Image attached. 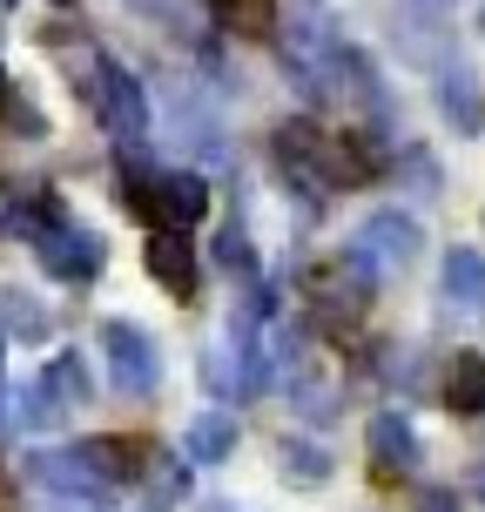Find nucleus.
Here are the masks:
<instances>
[{
  "label": "nucleus",
  "instance_id": "12",
  "mask_svg": "<svg viewBox=\"0 0 485 512\" xmlns=\"http://www.w3.org/2000/svg\"><path fill=\"white\" fill-rule=\"evenodd\" d=\"M155 209L182 230V223H196V216L209 209V189L196 176H162V182H155Z\"/></svg>",
  "mask_w": 485,
  "mask_h": 512
},
{
  "label": "nucleus",
  "instance_id": "8",
  "mask_svg": "<svg viewBox=\"0 0 485 512\" xmlns=\"http://www.w3.org/2000/svg\"><path fill=\"white\" fill-rule=\"evenodd\" d=\"M236 452V411H203L189 425V459L196 465H223Z\"/></svg>",
  "mask_w": 485,
  "mask_h": 512
},
{
  "label": "nucleus",
  "instance_id": "11",
  "mask_svg": "<svg viewBox=\"0 0 485 512\" xmlns=\"http://www.w3.org/2000/svg\"><path fill=\"white\" fill-rule=\"evenodd\" d=\"M445 290L459 310H485V256L479 250H452L445 256Z\"/></svg>",
  "mask_w": 485,
  "mask_h": 512
},
{
  "label": "nucleus",
  "instance_id": "16",
  "mask_svg": "<svg viewBox=\"0 0 485 512\" xmlns=\"http://www.w3.org/2000/svg\"><path fill=\"white\" fill-rule=\"evenodd\" d=\"M418 512H459V492H445V486L425 492V499H418Z\"/></svg>",
  "mask_w": 485,
  "mask_h": 512
},
{
  "label": "nucleus",
  "instance_id": "1",
  "mask_svg": "<svg viewBox=\"0 0 485 512\" xmlns=\"http://www.w3.org/2000/svg\"><path fill=\"white\" fill-rule=\"evenodd\" d=\"M27 479L41 492H54V499H68V506H115V479L81 445H68V452H34L27 459Z\"/></svg>",
  "mask_w": 485,
  "mask_h": 512
},
{
  "label": "nucleus",
  "instance_id": "10",
  "mask_svg": "<svg viewBox=\"0 0 485 512\" xmlns=\"http://www.w3.org/2000/svg\"><path fill=\"white\" fill-rule=\"evenodd\" d=\"M277 472L290 486H324L331 479V452L310 445V438H277Z\"/></svg>",
  "mask_w": 485,
  "mask_h": 512
},
{
  "label": "nucleus",
  "instance_id": "3",
  "mask_svg": "<svg viewBox=\"0 0 485 512\" xmlns=\"http://www.w3.org/2000/svg\"><path fill=\"white\" fill-rule=\"evenodd\" d=\"M310 297H317V310H324V317L351 324V317H364V297H371V270H364L358 256H344L337 270H317V277H310Z\"/></svg>",
  "mask_w": 485,
  "mask_h": 512
},
{
  "label": "nucleus",
  "instance_id": "14",
  "mask_svg": "<svg viewBox=\"0 0 485 512\" xmlns=\"http://www.w3.org/2000/svg\"><path fill=\"white\" fill-rule=\"evenodd\" d=\"M81 452L102 465L115 486H122V479H142V445H135V438H81Z\"/></svg>",
  "mask_w": 485,
  "mask_h": 512
},
{
  "label": "nucleus",
  "instance_id": "6",
  "mask_svg": "<svg viewBox=\"0 0 485 512\" xmlns=\"http://www.w3.org/2000/svg\"><path fill=\"white\" fill-rule=\"evenodd\" d=\"M445 411L452 418H485V358L479 351L452 358V371H445Z\"/></svg>",
  "mask_w": 485,
  "mask_h": 512
},
{
  "label": "nucleus",
  "instance_id": "18",
  "mask_svg": "<svg viewBox=\"0 0 485 512\" xmlns=\"http://www.w3.org/2000/svg\"><path fill=\"white\" fill-rule=\"evenodd\" d=\"M0 378H7V351H0ZM0 405H7V398H0Z\"/></svg>",
  "mask_w": 485,
  "mask_h": 512
},
{
  "label": "nucleus",
  "instance_id": "9",
  "mask_svg": "<svg viewBox=\"0 0 485 512\" xmlns=\"http://www.w3.org/2000/svg\"><path fill=\"white\" fill-rule=\"evenodd\" d=\"M411 243H418V230H411V223H398V216H384V223H371V230H364V270H398V263H405L411 256Z\"/></svg>",
  "mask_w": 485,
  "mask_h": 512
},
{
  "label": "nucleus",
  "instance_id": "15",
  "mask_svg": "<svg viewBox=\"0 0 485 512\" xmlns=\"http://www.w3.org/2000/svg\"><path fill=\"white\" fill-rule=\"evenodd\" d=\"M216 14H223V27L243 34V41L277 34V0H216Z\"/></svg>",
  "mask_w": 485,
  "mask_h": 512
},
{
  "label": "nucleus",
  "instance_id": "17",
  "mask_svg": "<svg viewBox=\"0 0 485 512\" xmlns=\"http://www.w3.org/2000/svg\"><path fill=\"white\" fill-rule=\"evenodd\" d=\"M472 486H479V499H485V465H479V479H472Z\"/></svg>",
  "mask_w": 485,
  "mask_h": 512
},
{
  "label": "nucleus",
  "instance_id": "4",
  "mask_svg": "<svg viewBox=\"0 0 485 512\" xmlns=\"http://www.w3.org/2000/svg\"><path fill=\"white\" fill-rule=\"evenodd\" d=\"M364 445H371V459H378V479H411V472H418V432H411L405 411H378L371 432H364Z\"/></svg>",
  "mask_w": 485,
  "mask_h": 512
},
{
  "label": "nucleus",
  "instance_id": "13",
  "mask_svg": "<svg viewBox=\"0 0 485 512\" xmlns=\"http://www.w3.org/2000/svg\"><path fill=\"white\" fill-rule=\"evenodd\" d=\"M41 391L54 398V411H61V405H68V411H81V405H88V371H81V358H75V351L48 358V371H41Z\"/></svg>",
  "mask_w": 485,
  "mask_h": 512
},
{
  "label": "nucleus",
  "instance_id": "19",
  "mask_svg": "<svg viewBox=\"0 0 485 512\" xmlns=\"http://www.w3.org/2000/svg\"><path fill=\"white\" fill-rule=\"evenodd\" d=\"M0 506H7V479H0Z\"/></svg>",
  "mask_w": 485,
  "mask_h": 512
},
{
  "label": "nucleus",
  "instance_id": "2",
  "mask_svg": "<svg viewBox=\"0 0 485 512\" xmlns=\"http://www.w3.org/2000/svg\"><path fill=\"white\" fill-rule=\"evenodd\" d=\"M102 351H108V378L122 398H149L155 378H162V364H155V344L135 324H108L102 331Z\"/></svg>",
  "mask_w": 485,
  "mask_h": 512
},
{
  "label": "nucleus",
  "instance_id": "5",
  "mask_svg": "<svg viewBox=\"0 0 485 512\" xmlns=\"http://www.w3.org/2000/svg\"><path fill=\"white\" fill-rule=\"evenodd\" d=\"M149 277L162 283V290H176L182 304L196 297V250H189V236H182L176 223L149 236Z\"/></svg>",
  "mask_w": 485,
  "mask_h": 512
},
{
  "label": "nucleus",
  "instance_id": "7",
  "mask_svg": "<svg viewBox=\"0 0 485 512\" xmlns=\"http://www.w3.org/2000/svg\"><path fill=\"white\" fill-rule=\"evenodd\" d=\"M41 263H48L54 277H95V270H102V250L75 230H54L48 243H41Z\"/></svg>",
  "mask_w": 485,
  "mask_h": 512
}]
</instances>
